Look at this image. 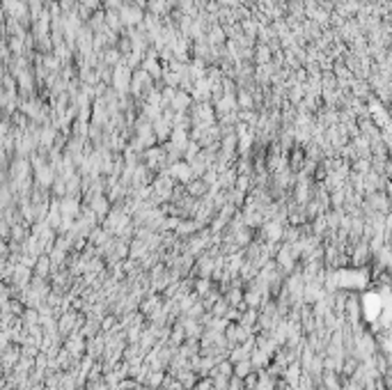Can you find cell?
Segmentation results:
<instances>
[{
    "mask_svg": "<svg viewBox=\"0 0 392 390\" xmlns=\"http://www.w3.org/2000/svg\"><path fill=\"white\" fill-rule=\"evenodd\" d=\"M252 319H255V312H248V321H252ZM241 326L245 328V317L241 319Z\"/></svg>",
    "mask_w": 392,
    "mask_h": 390,
    "instance_id": "2",
    "label": "cell"
},
{
    "mask_svg": "<svg viewBox=\"0 0 392 390\" xmlns=\"http://www.w3.org/2000/svg\"><path fill=\"white\" fill-rule=\"evenodd\" d=\"M365 310L369 312V314H367V317H369V319H374V317H376L378 312H381V298L376 296V294H369V296L365 298Z\"/></svg>",
    "mask_w": 392,
    "mask_h": 390,
    "instance_id": "1",
    "label": "cell"
}]
</instances>
